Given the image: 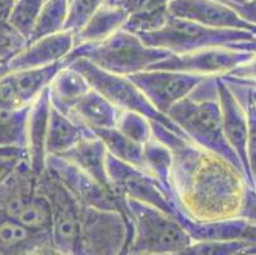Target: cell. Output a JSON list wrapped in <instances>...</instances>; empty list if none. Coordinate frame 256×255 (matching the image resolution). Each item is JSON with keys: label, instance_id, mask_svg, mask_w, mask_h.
Segmentation results:
<instances>
[{"label": "cell", "instance_id": "9a60e30c", "mask_svg": "<svg viewBox=\"0 0 256 255\" xmlns=\"http://www.w3.org/2000/svg\"><path fill=\"white\" fill-rule=\"evenodd\" d=\"M107 149L94 133L83 138L78 144L59 157L69 161L104 188L114 190L107 174Z\"/></svg>", "mask_w": 256, "mask_h": 255}, {"label": "cell", "instance_id": "44dd1931", "mask_svg": "<svg viewBox=\"0 0 256 255\" xmlns=\"http://www.w3.org/2000/svg\"><path fill=\"white\" fill-rule=\"evenodd\" d=\"M31 105L20 109H0V148L27 151V128Z\"/></svg>", "mask_w": 256, "mask_h": 255}, {"label": "cell", "instance_id": "cb8c5ba5", "mask_svg": "<svg viewBox=\"0 0 256 255\" xmlns=\"http://www.w3.org/2000/svg\"><path fill=\"white\" fill-rule=\"evenodd\" d=\"M69 7L70 0H46L28 42L64 31Z\"/></svg>", "mask_w": 256, "mask_h": 255}, {"label": "cell", "instance_id": "7c38bea8", "mask_svg": "<svg viewBox=\"0 0 256 255\" xmlns=\"http://www.w3.org/2000/svg\"><path fill=\"white\" fill-rule=\"evenodd\" d=\"M73 48L74 34L69 31L34 40L9 58V69L12 73L62 63Z\"/></svg>", "mask_w": 256, "mask_h": 255}, {"label": "cell", "instance_id": "7a4b0ae2", "mask_svg": "<svg viewBox=\"0 0 256 255\" xmlns=\"http://www.w3.org/2000/svg\"><path fill=\"white\" fill-rule=\"evenodd\" d=\"M167 118L192 143L224 158L245 176L244 166L227 143L223 132L218 77L204 79L188 97L170 110Z\"/></svg>", "mask_w": 256, "mask_h": 255}, {"label": "cell", "instance_id": "e0dca14e", "mask_svg": "<svg viewBox=\"0 0 256 255\" xmlns=\"http://www.w3.org/2000/svg\"><path fill=\"white\" fill-rule=\"evenodd\" d=\"M121 112L122 111L116 109L104 96L90 90L72 109L68 116L83 128L94 132L98 129L116 128Z\"/></svg>", "mask_w": 256, "mask_h": 255}, {"label": "cell", "instance_id": "2e32d148", "mask_svg": "<svg viewBox=\"0 0 256 255\" xmlns=\"http://www.w3.org/2000/svg\"><path fill=\"white\" fill-rule=\"evenodd\" d=\"M128 13L124 30L136 35L157 31L170 18V0H118V3Z\"/></svg>", "mask_w": 256, "mask_h": 255}, {"label": "cell", "instance_id": "6da1fadb", "mask_svg": "<svg viewBox=\"0 0 256 255\" xmlns=\"http://www.w3.org/2000/svg\"><path fill=\"white\" fill-rule=\"evenodd\" d=\"M153 134L170 147L174 157L171 195L176 213L198 222L240 217L248 189L245 176L218 154L192 143L156 121Z\"/></svg>", "mask_w": 256, "mask_h": 255}, {"label": "cell", "instance_id": "52a82bcc", "mask_svg": "<svg viewBox=\"0 0 256 255\" xmlns=\"http://www.w3.org/2000/svg\"><path fill=\"white\" fill-rule=\"evenodd\" d=\"M46 171L59 180L80 204L101 210L118 212L130 219L126 199L124 196H121L115 190L104 188L69 161L59 156H48Z\"/></svg>", "mask_w": 256, "mask_h": 255}, {"label": "cell", "instance_id": "ba28073f", "mask_svg": "<svg viewBox=\"0 0 256 255\" xmlns=\"http://www.w3.org/2000/svg\"><path fill=\"white\" fill-rule=\"evenodd\" d=\"M107 174L114 190L121 196L152 205L174 217L176 203L154 176L142 168L121 162L110 153H107Z\"/></svg>", "mask_w": 256, "mask_h": 255}, {"label": "cell", "instance_id": "ab89813d", "mask_svg": "<svg viewBox=\"0 0 256 255\" xmlns=\"http://www.w3.org/2000/svg\"><path fill=\"white\" fill-rule=\"evenodd\" d=\"M245 2H250V0H245Z\"/></svg>", "mask_w": 256, "mask_h": 255}, {"label": "cell", "instance_id": "7402d4cb", "mask_svg": "<svg viewBox=\"0 0 256 255\" xmlns=\"http://www.w3.org/2000/svg\"><path fill=\"white\" fill-rule=\"evenodd\" d=\"M93 133L102 140L107 152L121 162L144 170V146L130 139L118 128L98 129Z\"/></svg>", "mask_w": 256, "mask_h": 255}, {"label": "cell", "instance_id": "603a6c76", "mask_svg": "<svg viewBox=\"0 0 256 255\" xmlns=\"http://www.w3.org/2000/svg\"><path fill=\"white\" fill-rule=\"evenodd\" d=\"M154 135V134H153ZM174 157L170 147L153 137L144 144V171L154 176L171 194V177Z\"/></svg>", "mask_w": 256, "mask_h": 255}, {"label": "cell", "instance_id": "836d02e7", "mask_svg": "<svg viewBox=\"0 0 256 255\" xmlns=\"http://www.w3.org/2000/svg\"><path fill=\"white\" fill-rule=\"evenodd\" d=\"M14 4L16 0H0V22L8 23V18Z\"/></svg>", "mask_w": 256, "mask_h": 255}, {"label": "cell", "instance_id": "d6986e66", "mask_svg": "<svg viewBox=\"0 0 256 255\" xmlns=\"http://www.w3.org/2000/svg\"><path fill=\"white\" fill-rule=\"evenodd\" d=\"M92 90L87 79L74 68L65 65L48 86L51 106L69 115L74 106Z\"/></svg>", "mask_w": 256, "mask_h": 255}, {"label": "cell", "instance_id": "4fadbf2b", "mask_svg": "<svg viewBox=\"0 0 256 255\" xmlns=\"http://www.w3.org/2000/svg\"><path fill=\"white\" fill-rule=\"evenodd\" d=\"M218 96H220L223 132H224L226 140L230 144V147L234 149V152L237 154V157L240 158L242 166H244L246 182L251 188H254V182L248 166V154H246V143H248V133L246 109L237 100L227 82L220 77H218Z\"/></svg>", "mask_w": 256, "mask_h": 255}, {"label": "cell", "instance_id": "8fae6325", "mask_svg": "<svg viewBox=\"0 0 256 255\" xmlns=\"http://www.w3.org/2000/svg\"><path fill=\"white\" fill-rule=\"evenodd\" d=\"M168 11L174 17L208 27L242 30L256 35V26L242 20L232 7L218 0H170Z\"/></svg>", "mask_w": 256, "mask_h": 255}, {"label": "cell", "instance_id": "5bb4252c", "mask_svg": "<svg viewBox=\"0 0 256 255\" xmlns=\"http://www.w3.org/2000/svg\"><path fill=\"white\" fill-rule=\"evenodd\" d=\"M51 101L50 92L44 91L31 105L27 128V154L30 167L36 175H42L46 171V140H48V120H50Z\"/></svg>", "mask_w": 256, "mask_h": 255}, {"label": "cell", "instance_id": "277c9868", "mask_svg": "<svg viewBox=\"0 0 256 255\" xmlns=\"http://www.w3.org/2000/svg\"><path fill=\"white\" fill-rule=\"evenodd\" d=\"M126 204L134 230L128 255H172L194 242L176 217L136 200Z\"/></svg>", "mask_w": 256, "mask_h": 255}, {"label": "cell", "instance_id": "d590c367", "mask_svg": "<svg viewBox=\"0 0 256 255\" xmlns=\"http://www.w3.org/2000/svg\"><path fill=\"white\" fill-rule=\"evenodd\" d=\"M220 78H222V77H220ZM224 79H230V81H234V79H231V78H224ZM234 82H236V83L242 84V86H245V87L256 88V83H241V82H237V81H234Z\"/></svg>", "mask_w": 256, "mask_h": 255}, {"label": "cell", "instance_id": "f35d334b", "mask_svg": "<svg viewBox=\"0 0 256 255\" xmlns=\"http://www.w3.org/2000/svg\"><path fill=\"white\" fill-rule=\"evenodd\" d=\"M230 2H234V3H244L245 0H230Z\"/></svg>", "mask_w": 256, "mask_h": 255}, {"label": "cell", "instance_id": "484cf974", "mask_svg": "<svg viewBox=\"0 0 256 255\" xmlns=\"http://www.w3.org/2000/svg\"><path fill=\"white\" fill-rule=\"evenodd\" d=\"M45 2L46 0H16L8 18V25L23 37L26 42L31 39Z\"/></svg>", "mask_w": 256, "mask_h": 255}, {"label": "cell", "instance_id": "60d3db41", "mask_svg": "<svg viewBox=\"0 0 256 255\" xmlns=\"http://www.w3.org/2000/svg\"><path fill=\"white\" fill-rule=\"evenodd\" d=\"M70 2H72V0H70Z\"/></svg>", "mask_w": 256, "mask_h": 255}, {"label": "cell", "instance_id": "f546056e", "mask_svg": "<svg viewBox=\"0 0 256 255\" xmlns=\"http://www.w3.org/2000/svg\"><path fill=\"white\" fill-rule=\"evenodd\" d=\"M222 78H231L241 83H256V54H252L248 62L237 67L228 76Z\"/></svg>", "mask_w": 256, "mask_h": 255}, {"label": "cell", "instance_id": "4316f807", "mask_svg": "<svg viewBox=\"0 0 256 255\" xmlns=\"http://www.w3.org/2000/svg\"><path fill=\"white\" fill-rule=\"evenodd\" d=\"M172 255H256V242L194 241L186 249Z\"/></svg>", "mask_w": 256, "mask_h": 255}, {"label": "cell", "instance_id": "3957f363", "mask_svg": "<svg viewBox=\"0 0 256 255\" xmlns=\"http://www.w3.org/2000/svg\"><path fill=\"white\" fill-rule=\"evenodd\" d=\"M170 55L172 53L150 48L138 35L122 28L101 42L74 46L62 63L68 65L73 60L83 58L108 73L132 77L148 70Z\"/></svg>", "mask_w": 256, "mask_h": 255}, {"label": "cell", "instance_id": "8992f818", "mask_svg": "<svg viewBox=\"0 0 256 255\" xmlns=\"http://www.w3.org/2000/svg\"><path fill=\"white\" fill-rule=\"evenodd\" d=\"M68 65L78 70L79 73L87 79L93 91L104 96L107 101L112 104L120 111L138 112V114L146 116V119H150V121L162 124L167 129L184 135L182 132L166 115L160 114L150 104V100L146 97V95L139 90L138 86L129 77L108 73L83 58L73 60Z\"/></svg>", "mask_w": 256, "mask_h": 255}, {"label": "cell", "instance_id": "ffe728a7", "mask_svg": "<svg viewBox=\"0 0 256 255\" xmlns=\"http://www.w3.org/2000/svg\"><path fill=\"white\" fill-rule=\"evenodd\" d=\"M90 134H93L92 130L83 128L68 115L51 106L46 140L48 156H62Z\"/></svg>", "mask_w": 256, "mask_h": 255}, {"label": "cell", "instance_id": "74e56055", "mask_svg": "<svg viewBox=\"0 0 256 255\" xmlns=\"http://www.w3.org/2000/svg\"><path fill=\"white\" fill-rule=\"evenodd\" d=\"M118 2V0H106L107 4H116Z\"/></svg>", "mask_w": 256, "mask_h": 255}, {"label": "cell", "instance_id": "30bf717a", "mask_svg": "<svg viewBox=\"0 0 256 255\" xmlns=\"http://www.w3.org/2000/svg\"><path fill=\"white\" fill-rule=\"evenodd\" d=\"M146 95L150 104L167 116L174 105L188 97L208 77L172 72V70L150 69L129 77Z\"/></svg>", "mask_w": 256, "mask_h": 255}, {"label": "cell", "instance_id": "ac0fdd59", "mask_svg": "<svg viewBox=\"0 0 256 255\" xmlns=\"http://www.w3.org/2000/svg\"><path fill=\"white\" fill-rule=\"evenodd\" d=\"M128 18V13L118 4L104 3L93 13L82 30L74 35V46L96 44L108 39L124 28Z\"/></svg>", "mask_w": 256, "mask_h": 255}, {"label": "cell", "instance_id": "4dcf8cb0", "mask_svg": "<svg viewBox=\"0 0 256 255\" xmlns=\"http://www.w3.org/2000/svg\"><path fill=\"white\" fill-rule=\"evenodd\" d=\"M218 2L232 7L240 14V17L242 20L256 26V0L244 2V3H234V2H230V0H218Z\"/></svg>", "mask_w": 256, "mask_h": 255}, {"label": "cell", "instance_id": "f1b7e54d", "mask_svg": "<svg viewBox=\"0 0 256 255\" xmlns=\"http://www.w3.org/2000/svg\"><path fill=\"white\" fill-rule=\"evenodd\" d=\"M104 3L106 0H72L64 31L73 32L76 35L82 30L93 13Z\"/></svg>", "mask_w": 256, "mask_h": 255}, {"label": "cell", "instance_id": "1f68e13d", "mask_svg": "<svg viewBox=\"0 0 256 255\" xmlns=\"http://www.w3.org/2000/svg\"><path fill=\"white\" fill-rule=\"evenodd\" d=\"M240 218L248 219V221L256 223V190L254 188L248 189Z\"/></svg>", "mask_w": 256, "mask_h": 255}, {"label": "cell", "instance_id": "e575fe53", "mask_svg": "<svg viewBox=\"0 0 256 255\" xmlns=\"http://www.w3.org/2000/svg\"><path fill=\"white\" fill-rule=\"evenodd\" d=\"M32 255H70V254L56 249L55 246H52V244H48V245H42V246H40L38 249L34 250Z\"/></svg>", "mask_w": 256, "mask_h": 255}, {"label": "cell", "instance_id": "83f0119b", "mask_svg": "<svg viewBox=\"0 0 256 255\" xmlns=\"http://www.w3.org/2000/svg\"><path fill=\"white\" fill-rule=\"evenodd\" d=\"M121 133H124L126 137L132 139L136 143L144 144L150 142L153 135L152 123L146 116L132 111H122L118 118V125H116Z\"/></svg>", "mask_w": 256, "mask_h": 255}, {"label": "cell", "instance_id": "d4e9b609", "mask_svg": "<svg viewBox=\"0 0 256 255\" xmlns=\"http://www.w3.org/2000/svg\"><path fill=\"white\" fill-rule=\"evenodd\" d=\"M224 79V78H223ZM232 92L237 97L241 105L246 109L248 121V143H246V154H248V166L251 179L254 182V188L256 190V102L254 101L248 87L236 83L230 79H224Z\"/></svg>", "mask_w": 256, "mask_h": 255}, {"label": "cell", "instance_id": "9c48e42d", "mask_svg": "<svg viewBox=\"0 0 256 255\" xmlns=\"http://www.w3.org/2000/svg\"><path fill=\"white\" fill-rule=\"evenodd\" d=\"M251 56V53L230 48L203 49L192 53L172 54L148 70H172L200 77H224L248 62Z\"/></svg>", "mask_w": 256, "mask_h": 255}, {"label": "cell", "instance_id": "5b68a950", "mask_svg": "<svg viewBox=\"0 0 256 255\" xmlns=\"http://www.w3.org/2000/svg\"><path fill=\"white\" fill-rule=\"evenodd\" d=\"M138 36L150 48L162 49L172 54H186L203 49L228 48L236 42L254 39L256 35L242 30L208 27L170 16L162 28Z\"/></svg>", "mask_w": 256, "mask_h": 255}, {"label": "cell", "instance_id": "8d00e7d4", "mask_svg": "<svg viewBox=\"0 0 256 255\" xmlns=\"http://www.w3.org/2000/svg\"><path fill=\"white\" fill-rule=\"evenodd\" d=\"M248 91H250V95L252 97V100L256 102V88H248Z\"/></svg>", "mask_w": 256, "mask_h": 255}, {"label": "cell", "instance_id": "d6a6232c", "mask_svg": "<svg viewBox=\"0 0 256 255\" xmlns=\"http://www.w3.org/2000/svg\"><path fill=\"white\" fill-rule=\"evenodd\" d=\"M228 48L234 49V50L245 51V53L256 54V37H254L251 40H246V41L236 42V44L228 46Z\"/></svg>", "mask_w": 256, "mask_h": 255}]
</instances>
